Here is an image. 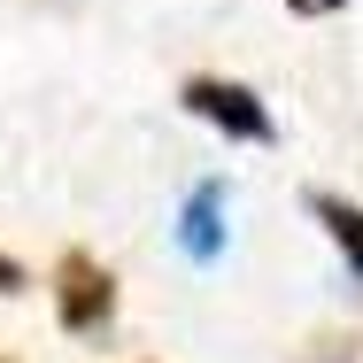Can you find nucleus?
I'll list each match as a JSON object with an SVG mask.
<instances>
[{
	"label": "nucleus",
	"instance_id": "obj_1",
	"mask_svg": "<svg viewBox=\"0 0 363 363\" xmlns=\"http://www.w3.org/2000/svg\"><path fill=\"white\" fill-rule=\"evenodd\" d=\"M178 101H186L201 124H217V132H232V140H247V147H271V140H279L271 108H263L255 85H240V77H186Z\"/></svg>",
	"mask_w": 363,
	"mask_h": 363
},
{
	"label": "nucleus",
	"instance_id": "obj_2",
	"mask_svg": "<svg viewBox=\"0 0 363 363\" xmlns=\"http://www.w3.org/2000/svg\"><path fill=\"white\" fill-rule=\"evenodd\" d=\"M55 317H62V333H108V317H116V279L85 255V247H70L62 263H55Z\"/></svg>",
	"mask_w": 363,
	"mask_h": 363
},
{
	"label": "nucleus",
	"instance_id": "obj_5",
	"mask_svg": "<svg viewBox=\"0 0 363 363\" xmlns=\"http://www.w3.org/2000/svg\"><path fill=\"white\" fill-rule=\"evenodd\" d=\"M294 16H340V8H348V0H286Z\"/></svg>",
	"mask_w": 363,
	"mask_h": 363
},
{
	"label": "nucleus",
	"instance_id": "obj_3",
	"mask_svg": "<svg viewBox=\"0 0 363 363\" xmlns=\"http://www.w3.org/2000/svg\"><path fill=\"white\" fill-rule=\"evenodd\" d=\"M224 186L209 178V186H194L186 194V217H178V240H186V255L194 263H217V247H224Z\"/></svg>",
	"mask_w": 363,
	"mask_h": 363
},
{
	"label": "nucleus",
	"instance_id": "obj_6",
	"mask_svg": "<svg viewBox=\"0 0 363 363\" xmlns=\"http://www.w3.org/2000/svg\"><path fill=\"white\" fill-rule=\"evenodd\" d=\"M0 294H23V263H8V255H0Z\"/></svg>",
	"mask_w": 363,
	"mask_h": 363
},
{
	"label": "nucleus",
	"instance_id": "obj_4",
	"mask_svg": "<svg viewBox=\"0 0 363 363\" xmlns=\"http://www.w3.org/2000/svg\"><path fill=\"white\" fill-rule=\"evenodd\" d=\"M309 217L333 232V247L348 255V271H356V286H363V209L340 201V194H309Z\"/></svg>",
	"mask_w": 363,
	"mask_h": 363
},
{
	"label": "nucleus",
	"instance_id": "obj_7",
	"mask_svg": "<svg viewBox=\"0 0 363 363\" xmlns=\"http://www.w3.org/2000/svg\"><path fill=\"white\" fill-rule=\"evenodd\" d=\"M325 363H340V356H325Z\"/></svg>",
	"mask_w": 363,
	"mask_h": 363
}]
</instances>
